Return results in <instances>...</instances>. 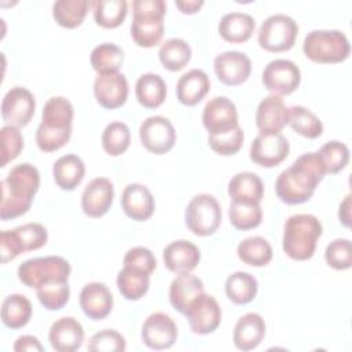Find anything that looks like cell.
<instances>
[{
	"label": "cell",
	"mask_w": 352,
	"mask_h": 352,
	"mask_svg": "<svg viewBox=\"0 0 352 352\" xmlns=\"http://www.w3.org/2000/svg\"><path fill=\"white\" fill-rule=\"evenodd\" d=\"M94 95L104 109L121 107L128 98V81L120 72L98 74L94 81Z\"/></svg>",
	"instance_id": "cell-18"
},
{
	"label": "cell",
	"mask_w": 352,
	"mask_h": 352,
	"mask_svg": "<svg viewBox=\"0 0 352 352\" xmlns=\"http://www.w3.org/2000/svg\"><path fill=\"white\" fill-rule=\"evenodd\" d=\"M230 223L241 231L252 230L260 226L263 219V212L260 204H248V202H235L231 201L228 209Z\"/></svg>",
	"instance_id": "cell-43"
},
{
	"label": "cell",
	"mask_w": 352,
	"mask_h": 352,
	"mask_svg": "<svg viewBox=\"0 0 352 352\" xmlns=\"http://www.w3.org/2000/svg\"><path fill=\"white\" fill-rule=\"evenodd\" d=\"M47 228L40 223H26L10 231L0 232V254L1 263L14 260L23 252H32L47 243Z\"/></svg>",
	"instance_id": "cell-6"
},
{
	"label": "cell",
	"mask_w": 352,
	"mask_h": 352,
	"mask_svg": "<svg viewBox=\"0 0 352 352\" xmlns=\"http://www.w3.org/2000/svg\"><path fill=\"white\" fill-rule=\"evenodd\" d=\"M338 217L345 227H349V220H351V195L349 194L345 197V199L340 205Z\"/></svg>",
	"instance_id": "cell-54"
},
{
	"label": "cell",
	"mask_w": 352,
	"mask_h": 352,
	"mask_svg": "<svg viewBox=\"0 0 352 352\" xmlns=\"http://www.w3.org/2000/svg\"><path fill=\"white\" fill-rule=\"evenodd\" d=\"M302 51L316 63H340L349 56L351 45L340 30H312L304 38Z\"/></svg>",
	"instance_id": "cell-5"
},
{
	"label": "cell",
	"mask_w": 352,
	"mask_h": 352,
	"mask_svg": "<svg viewBox=\"0 0 352 352\" xmlns=\"http://www.w3.org/2000/svg\"><path fill=\"white\" fill-rule=\"evenodd\" d=\"M289 107L285 104L283 99L278 95H270L264 98L256 111V125L260 132L276 133L283 129L287 124Z\"/></svg>",
	"instance_id": "cell-23"
},
{
	"label": "cell",
	"mask_w": 352,
	"mask_h": 352,
	"mask_svg": "<svg viewBox=\"0 0 352 352\" xmlns=\"http://www.w3.org/2000/svg\"><path fill=\"white\" fill-rule=\"evenodd\" d=\"M287 124L298 135L308 139H316L323 132V124L320 118L304 106L289 107Z\"/></svg>",
	"instance_id": "cell-40"
},
{
	"label": "cell",
	"mask_w": 352,
	"mask_h": 352,
	"mask_svg": "<svg viewBox=\"0 0 352 352\" xmlns=\"http://www.w3.org/2000/svg\"><path fill=\"white\" fill-rule=\"evenodd\" d=\"M121 206L128 217L136 221H144L151 217L155 202L151 191L139 183L128 184L121 195Z\"/></svg>",
	"instance_id": "cell-21"
},
{
	"label": "cell",
	"mask_w": 352,
	"mask_h": 352,
	"mask_svg": "<svg viewBox=\"0 0 352 352\" xmlns=\"http://www.w3.org/2000/svg\"><path fill=\"white\" fill-rule=\"evenodd\" d=\"M201 293H204V282L190 272H180L170 283L169 300L177 312L186 314L190 302Z\"/></svg>",
	"instance_id": "cell-26"
},
{
	"label": "cell",
	"mask_w": 352,
	"mask_h": 352,
	"mask_svg": "<svg viewBox=\"0 0 352 352\" xmlns=\"http://www.w3.org/2000/svg\"><path fill=\"white\" fill-rule=\"evenodd\" d=\"M236 253L241 261L252 267H264L272 258V248L263 236H248L239 242Z\"/></svg>",
	"instance_id": "cell-35"
},
{
	"label": "cell",
	"mask_w": 352,
	"mask_h": 352,
	"mask_svg": "<svg viewBox=\"0 0 352 352\" xmlns=\"http://www.w3.org/2000/svg\"><path fill=\"white\" fill-rule=\"evenodd\" d=\"M289 150V142L280 132H260L252 142L250 160L264 168H272L286 160Z\"/></svg>",
	"instance_id": "cell-13"
},
{
	"label": "cell",
	"mask_w": 352,
	"mask_h": 352,
	"mask_svg": "<svg viewBox=\"0 0 352 352\" xmlns=\"http://www.w3.org/2000/svg\"><path fill=\"white\" fill-rule=\"evenodd\" d=\"M228 195L235 202L260 204L264 195V184L253 172H239L228 183Z\"/></svg>",
	"instance_id": "cell-28"
},
{
	"label": "cell",
	"mask_w": 352,
	"mask_h": 352,
	"mask_svg": "<svg viewBox=\"0 0 352 352\" xmlns=\"http://www.w3.org/2000/svg\"><path fill=\"white\" fill-rule=\"evenodd\" d=\"M298 33L296 21L286 14L270 15L260 26L257 41L268 52H283L290 50Z\"/></svg>",
	"instance_id": "cell-8"
},
{
	"label": "cell",
	"mask_w": 352,
	"mask_h": 352,
	"mask_svg": "<svg viewBox=\"0 0 352 352\" xmlns=\"http://www.w3.org/2000/svg\"><path fill=\"white\" fill-rule=\"evenodd\" d=\"M36 100L33 94L23 87L11 88L3 98L1 116L3 120L12 126L21 128L29 124L34 114Z\"/></svg>",
	"instance_id": "cell-14"
},
{
	"label": "cell",
	"mask_w": 352,
	"mask_h": 352,
	"mask_svg": "<svg viewBox=\"0 0 352 352\" xmlns=\"http://www.w3.org/2000/svg\"><path fill=\"white\" fill-rule=\"evenodd\" d=\"M140 142L153 154L168 153L176 142V132L172 122L162 116L147 117L139 128Z\"/></svg>",
	"instance_id": "cell-11"
},
{
	"label": "cell",
	"mask_w": 352,
	"mask_h": 352,
	"mask_svg": "<svg viewBox=\"0 0 352 352\" xmlns=\"http://www.w3.org/2000/svg\"><path fill=\"white\" fill-rule=\"evenodd\" d=\"M298 66L289 59L271 60L263 72V84L272 95H289L300 85Z\"/></svg>",
	"instance_id": "cell-12"
},
{
	"label": "cell",
	"mask_w": 352,
	"mask_h": 352,
	"mask_svg": "<svg viewBox=\"0 0 352 352\" xmlns=\"http://www.w3.org/2000/svg\"><path fill=\"white\" fill-rule=\"evenodd\" d=\"M158 58L165 69L179 72L190 62L191 48L183 38H169L161 44Z\"/></svg>",
	"instance_id": "cell-38"
},
{
	"label": "cell",
	"mask_w": 352,
	"mask_h": 352,
	"mask_svg": "<svg viewBox=\"0 0 352 352\" xmlns=\"http://www.w3.org/2000/svg\"><path fill=\"white\" fill-rule=\"evenodd\" d=\"M322 231V224L314 214L298 213L290 216L283 227L282 246L285 253L298 261L311 258Z\"/></svg>",
	"instance_id": "cell-4"
},
{
	"label": "cell",
	"mask_w": 352,
	"mask_h": 352,
	"mask_svg": "<svg viewBox=\"0 0 352 352\" xmlns=\"http://www.w3.org/2000/svg\"><path fill=\"white\" fill-rule=\"evenodd\" d=\"M89 1L87 0H59L52 6V15L55 22L66 29L80 26L88 12Z\"/></svg>",
	"instance_id": "cell-37"
},
{
	"label": "cell",
	"mask_w": 352,
	"mask_h": 352,
	"mask_svg": "<svg viewBox=\"0 0 352 352\" xmlns=\"http://www.w3.org/2000/svg\"><path fill=\"white\" fill-rule=\"evenodd\" d=\"M256 22L246 12H228L219 22L220 36L230 43H243L249 40L254 32Z\"/></svg>",
	"instance_id": "cell-30"
},
{
	"label": "cell",
	"mask_w": 352,
	"mask_h": 352,
	"mask_svg": "<svg viewBox=\"0 0 352 352\" xmlns=\"http://www.w3.org/2000/svg\"><path fill=\"white\" fill-rule=\"evenodd\" d=\"M257 289L258 285L256 278L243 271L231 274L226 280V294L234 304L238 305H245L253 301L257 294Z\"/></svg>",
	"instance_id": "cell-34"
},
{
	"label": "cell",
	"mask_w": 352,
	"mask_h": 352,
	"mask_svg": "<svg viewBox=\"0 0 352 352\" xmlns=\"http://www.w3.org/2000/svg\"><path fill=\"white\" fill-rule=\"evenodd\" d=\"M133 16H158L164 18L166 3L164 0H135L132 3Z\"/></svg>",
	"instance_id": "cell-51"
},
{
	"label": "cell",
	"mask_w": 352,
	"mask_h": 352,
	"mask_svg": "<svg viewBox=\"0 0 352 352\" xmlns=\"http://www.w3.org/2000/svg\"><path fill=\"white\" fill-rule=\"evenodd\" d=\"M14 351H16V352H23V351L43 352L44 346L40 344L38 338L34 336H21L14 344Z\"/></svg>",
	"instance_id": "cell-52"
},
{
	"label": "cell",
	"mask_w": 352,
	"mask_h": 352,
	"mask_svg": "<svg viewBox=\"0 0 352 352\" xmlns=\"http://www.w3.org/2000/svg\"><path fill=\"white\" fill-rule=\"evenodd\" d=\"M316 153L324 166L326 173H330V175H334L342 170L349 161L348 147L338 140H331L324 143Z\"/></svg>",
	"instance_id": "cell-45"
},
{
	"label": "cell",
	"mask_w": 352,
	"mask_h": 352,
	"mask_svg": "<svg viewBox=\"0 0 352 352\" xmlns=\"http://www.w3.org/2000/svg\"><path fill=\"white\" fill-rule=\"evenodd\" d=\"M73 106L63 96L47 100L41 113V122L36 131V143L40 150L51 153L63 147L72 136Z\"/></svg>",
	"instance_id": "cell-3"
},
{
	"label": "cell",
	"mask_w": 352,
	"mask_h": 352,
	"mask_svg": "<svg viewBox=\"0 0 352 352\" xmlns=\"http://www.w3.org/2000/svg\"><path fill=\"white\" fill-rule=\"evenodd\" d=\"M131 36L139 47H155L164 36V18L133 16L131 23Z\"/></svg>",
	"instance_id": "cell-32"
},
{
	"label": "cell",
	"mask_w": 352,
	"mask_h": 352,
	"mask_svg": "<svg viewBox=\"0 0 352 352\" xmlns=\"http://www.w3.org/2000/svg\"><path fill=\"white\" fill-rule=\"evenodd\" d=\"M88 351H96V352H111V351H125L126 342L125 338L116 330L113 329H104L102 331L95 333L88 345Z\"/></svg>",
	"instance_id": "cell-49"
},
{
	"label": "cell",
	"mask_w": 352,
	"mask_h": 352,
	"mask_svg": "<svg viewBox=\"0 0 352 352\" xmlns=\"http://www.w3.org/2000/svg\"><path fill=\"white\" fill-rule=\"evenodd\" d=\"M113 198V183L107 177H95L85 186L81 194L82 212L89 217H100L110 209Z\"/></svg>",
	"instance_id": "cell-19"
},
{
	"label": "cell",
	"mask_w": 352,
	"mask_h": 352,
	"mask_svg": "<svg viewBox=\"0 0 352 352\" xmlns=\"http://www.w3.org/2000/svg\"><path fill=\"white\" fill-rule=\"evenodd\" d=\"M221 221V208L210 194L195 195L186 208V226L198 236L214 234Z\"/></svg>",
	"instance_id": "cell-9"
},
{
	"label": "cell",
	"mask_w": 352,
	"mask_h": 352,
	"mask_svg": "<svg viewBox=\"0 0 352 352\" xmlns=\"http://www.w3.org/2000/svg\"><path fill=\"white\" fill-rule=\"evenodd\" d=\"M202 122L209 135H217L238 126V113L234 102L226 96L212 98L204 107Z\"/></svg>",
	"instance_id": "cell-15"
},
{
	"label": "cell",
	"mask_w": 352,
	"mask_h": 352,
	"mask_svg": "<svg viewBox=\"0 0 352 352\" xmlns=\"http://www.w3.org/2000/svg\"><path fill=\"white\" fill-rule=\"evenodd\" d=\"M51 346L58 352H74L84 341V330L80 322L72 316L55 320L48 333Z\"/></svg>",
	"instance_id": "cell-22"
},
{
	"label": "cell",
	"mask_w": 352,
	"mask_h": 352,
	"mask_svg": "<svg viewBox=\"0 0 352 352\" xmlns=\"http://www.w3.org/2000/svg\"><path fill=\"white\" fill-rule=\"evenodd\" d=\"M91 4L94 7V19L102 28H117L126 16L128 3L125 0H96Z\"/></svg>",
	"instance_id": "cell-41"
},
{
	"label": "cell",
	"mask_w": 352,
	"mask_h": 352,
	"mask_svg": "<svg viewBox=\"0 0 352 352\" xmlns=\"http://www.w3.org/2000/svg\"><path fill=\"white\" fill-rule=\"evenodd\" d=\"M36 293L38 301L44 308H47L48 311H58L67 304L70 287L67 280H58L38 286L36 289Z\"/></svg>",
	"instance_id": "cell-44"
},
{
	"label": "cell",
	"mask_w": 352,
	"mask_h": 352,
	"mask_svg": "<svg viewBox=\"0 0 352 352\" xmlns=\"http://www.w3.org/2000/svg\"><path fill=\"white\" fill-rule=\"evenodd\" d=\"M138 102L146 109L161 106L166 98V84L161 76L154 73L142 74L135 85Z\"/></svg>",
	"instance_id": "cell-31"
},
{
	"label": "cell",
	"mask_w": 352,
	"mask_h": 352,
	"mask_svg": "<svg viewBox=\"0 0 352 352\" xmlns=\"http://www.w3.org/2000/svg\"><path fill=\"white\" fill-rule=\"evenodd\" d=\"M213 66L217 78L230 87L245 82L252 70L249 56L239 51H226L219 54L213 60Z\"/></svg>",
	"instance_id": "cell-17"
},
{
	"label": "cell",
	"mask_w": 352,
	"mask_h": 352,
	"mask_svg": "<svg viewBox=\"0 0 352 352\" xmlns=\"http://www.w3.org/2000/svg\"><path fill=\"white\" fill-rule=\"evenodd\" d=\"M165 267L172 272H191L201 260L199 249L190 241L170 242L162 252Z\"/></svg>",
	"instance_id": "cell-24"
},
{
	"label": "cell",
	"mask_w": 352,
	"mask_h": 352,
	"mask_svg": "<svg viewBox=\"0 0 352 352\" xmlns=\"http://www.w3.org/2000/svg\"><path fill=\"white\" fill-rule=\"evenodd\" d=\"M80 307L89 319H104L113 309V294L104 283H87L80 292Z\"/></svg>",
	"instance_id": "cell-20"
},
{
	"label": "cell",
	"mask_w": 352,
	"mask_h": 352,
	"mask_svg": "<svg viewBox=\"0 0 352 352\" xmlns=\"http://www.w3.org/2000/svg\"><path fill=\"white\" fill-rule=\"evenodd\" d=\"M204 6L202 0H184V1H176V7L183 14H194Z\"/></svg>",
	"instance_id": "cell-53"
},
{
	"label": "cell",
	"mask_w": 352,
	"mask_h": 352,
	"mask_svg": "<svg viewBox=\"0 0 352 352\" xmlns=\"http://www.w3.org/2000/svg\"><path fill=\"white\" fill-rule=\"evenodd\" d=\"M32 318V302L23 294H10L1 304V320L10 329H21Z\"/></svg>",
	"instance_id": "cell-33"
},
{
	"label": "cell",
	"mask_w": 352,
	"mask_h": 352,
	"mask_svg": "<svg viewBox=\"0 0 352 352\" xmlns=\"http://www.w3.org/2000/svg\"><path fill=\"white\" fill-rule=\"evenodd\" d=\"M326 263L334 270H348L352 265L351 241L338 238L330 242L324 250Z\"/></svg>",
	"instance_id": "cell-47"
},
{
	"label": "cell",
	"mask_w": 352,
	"mask_h": 352,
	"mask_svg": "<svg viewBox=\"0 0 352 352\" xmlns=\"http://www.w3.org/2000/svg\"><path fill=\"white\" fill-rule=\"evenodd\" d=\"M148 283V274L131 267H122L117 275V287L121 296L126 300H140L147 293Z\"/></svg>",
	"instance_id": "cell-36"
},
{
	"label": "cell",
	"mask_w": 352,
	"mask_h": 352,
	"mask_svg": "<svg viewBox=\"0 0 352 352\" xmlns=\"http://www.w3.org/2000/svg\"><path fill=\"white\" fill-rule=\"evenodd\" d=\"M190 329L195 334L213 333L221 322V309L216 298L210 294L201 293L188 305L186 314Z\"/></svg>",
	"instance_id": "cell-10"
},
{
	"label": "cell",
	"mask_w": 352,
	"mask_h": 352,
	"mask_svg": "<svg viewBox=\"0 0 352 352\" xmlns=\"http://www.w3.org/2000/svg\"><path fill=\"white\" fill-rule=\"evenodd\" d=\"M1 135V166L15 160L23 148V138L16 126L4 125L0 131Z\"/></svg>",
	"instance_id": "cell-48"
},
{
	"label": "cell",
	"mask_w": 352,
	"mask_h": 352,
	"mask_svg": "<svg viewBox=\"0 0 352 352\" xmlns=\"http://www.w3.org/2000/svg\"><path fill=\"white\" fill-rule=\"evenodd\" d=\"M265 336V322L256 314L249 312L241 316L234 327L232 341L241 351H252L260 345Z\"/></svg>",
	"instance_id": "cell-25"
},
{
	"label": "cell",
	"mask_w": 352,
	"mask_h": 352,
	"mask_svg": "<svg viewBox=\"0 0 352 352\" xmlns=\"http://www.w3.org/2000/svg\"><path fill=\"white\" fill-rule=\"evenodd\" d=\"M243 131L238 125L234 129H230L223 133L209 135L208 142L212 150L220 155H234L236 154L243 144Z\"/></svg>",
	"instance_id": "cell-46"
},
{
	"label": "cell",
	"mask_w": 352,
	"mask_h": 352,
	"mask_svg": "<svg viewBox=\"0 0 352 352\" xmlns=\"http://www.w3.org/2000/svg\"><path fill=\"white\" fill-rule=\"evenodd\" d=\"M210 89L208 74L201 69H192L184 73L176 85V95L180 103L186 106H195L199 103Z\"/></svg>",
	"instance_id": "cell-27"
},
{
	"label": "cell",
	"mask_w": 352,
	"mask_h": 352,
	"mask_svg": "<svg viewBox=\"0 0 352 352\" xmlns=\"http://www.w3.org/2000/svg\"><path fill=\"white\" fill-rule=\"evenodd\" d=\"M131 143V132L126 124L121 121H113L106 125L102 133L103 150L113 157L125 153Z\"/></svg>",
	"instance_id": "cell-42"
},
{
	"label": "cell",
	"mask_w": 352,
	"mask_h": 352,
	"mask_svg": "<svg viewBox=\"0 0 352 352\" xmlns=\"http://www.w3.org/2000/svg\"><path fill=\"white\" fill-rule=\"evenodd\" d=\"M70 272L72 267L69 261L60 256L29 258L18 267L19 280L25 286L34 289L44 283L67 280Z\"/></svg>",
	"instance_id": "cell-7"
},
{
	"label": "cell",
	"mask_w": 352,
	"mask_h": 352,
	"mask_svg": "<svg viewBox=\"0 0 352 352\" xmlns=\"http://www.w3.org/2000/svg\"><path fill=\"white\" fill-rule=\"evenodd\" d=\"M55 183L62 190H74L84 179L85 165L76 154H66L58 158L52 166Z\"/></svg>",
	"instance_id": "cell-29"
},
{
	"label": "cell",
	"mask_w": 352,
	"mask_h": 352,
	"mask_svg": "<svg viewBox=\"0 0 352 352\" xmlns=\"http://www.w3.org/2000/svg\"><path fill=\"white\" fill-rule=\"evenodd\" d=\"M124 62V51L113 43H102L91 52V65L98 74L117 73Z\"/></svg>",
	"instance_id": "cell-39"
},
{
	"label": "cell",
	"mask_w": 352,
	"mask_h": 352,
	"mask_svg": "<svg viewBox=\"0 0 352 352\" xmlns=\"http://www.w3.org/2000/svg\"><path fill=\"white\" fill-rule=\"evenodd\" d=\"M124 267H131L146 274H151L157 267V260L150 249L136 246L129 249L124 256Z\"/></svg>",
	"instance_id": "cell-50"
},
{
	"label": "cell",
	"mask_w": 352,
	"mask_h": 352,
	"mask_svg": "<svg viewBox=\"0 0 352 352\" xmlns=\"http://www.w3.org/2000/svg\"><path fill=\"white\" fill-rule=\"evenodd\" d=\"M38 186L40 173L36 166L28 162L14 166L0 184L1 220H10L25 214L32 206Z\"/></svg>",
	"instance_id": "cell-2"
},
{
	"label": "cell",
	"mask_w": 352,
	"mask_h": 352,
	"mask_svg": "<svg viewBox=\"0 0 352 352\" xmlns=\"http://www.w3.org/2000/svg\"><path fill=\"white\" fill-rule=\"evenodd\" d=\"M142 340L151 349H168L177 338V326L164 312L151 314L142 326Z\"/></svg>",
	"instance_id": "cell-16"
},
{
	"label": "cell",
	"mask_w": 352,
	"mask_h": 352,
	"mask_svg": "<svg viewBox=\"0 0 352 352\" xmlns=\"http://www.w3.org/2000/svg\"><path fill=\"white\" fill-rule=\"evenodd\" d=\"M324 175L326 170L318 153H305L279 173L275 182L276 195L289 205L307 202Z\"/></svg>",
	"instance_id": "cell-1"
}]
</instances>
